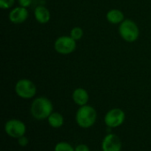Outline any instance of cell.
Segmentation results:
<instances>
[{
  "label": "cell",
  "instance_id": "obj_6",
  "mask_svg": "<svg viewBox=\"0 0 151 151\" xmlns=\"http://www.w3.org/2000/svg\"><path fill=\"white\" fill-rule=\"evenodd\" d=\"M4 131L12 138L19 139L24 136L27 131L26 125L19 119H10L4 124Z\"/></svg>",
  "mask_w": 151,
  "mask_h": 151
},
{
  "label": "cell",
  "instance_id": "obj_17",
  "mask_svg": "<svg viewBox=\"0 0 151 151\" xmlns=\"http://www.w3.org/2000/svg\"><path fill=\"white\" fill-rule=\"evenodd\" d=\"M18 144L20 146V147H26L27 144H28V139L24 135V136H21L18 139Z\"/></svg>",
  "mask_w": 151,
  "mask_h": 151
},
{
  "label": "cell",
  "instance_id": "obj_19",
  "mask_svg": "<svg viewBox=\"0 0 151 151\" xmlns=\"http://www.w3.org/2000/svg\"><path fill=\"white\" fill-rule=\"evenodd\" d=\"M75 151H90L89 148L86 145V144H80L78 146H76Z\"/></svg>",
  "mask_w": 151,
  "mask_h": 151
},
{
  "label": "cell",
  "instance_id": "obj_11",
  "mask_svg": "<svg viewBox=\"0 0 151 151\" xmlns=\"http://www.w3.org/2000/svg\"><path fill=\"white\" fill-rule=\"evenodd\" d=\"M34 14H35V20L41 24H46L50 20V12L43 5L36 6L35 9Z\"/></svg>",
  "mask_w": 151,
  "mask_h": 151
},
{
  "label": "cell",
  "instance_id": "obj_14",
  "mask_svg": "<svg viewBox=\"0 0 151 151\" xmlns=\"http://www.w3.org/2000/svg\"><path fill=\"white\" fill-rule=\"evenodd\" d=\"M83 29L81 27H74L71 29L70 36L74 39V40H80L83 36Z\"/></svg>",
  "mask_w": 151,
  "mask_h": 151
},
{
  "label": "cell",
  "instance_id": "obj_18",
  "mask_svg": "<svg viewBox=\"0 0 151 151\" xmlns=\"http://www.w3.org/2000/svg\"><path fill=\"white\" fill-rule=\"evenodd\" d=\"M18 3H19V4L20 6L27 8V7H29L32 4L33 0H18Z\"/></svg>",
  "mask_w": 151,
  "mask_h": 151
},
{
  "label": "cell",
  "instance_id": "obj_3",
  "mask_svg": "<svg viewBox=\"0 0 151 151\" xmlns=\"http://www.w3.org/2000/svg\"><path fill=\"white\" fill-rule=\"evenodd\" d=\"M119 33L122 39L127 43L136 41L140 35V30L137 24L132 20H124L119 27Z\"/></svg>",
  "mask_w": 151,
  "mask_h": 151
},
{
  "label": "cell",
  "instance_id": "obj_12",
  "mask_svg": "<svg viewBox=\"0 0 151 151\" xmlns=\"http://www.w3.org/2000/svg\"><path fill=\"white\" fill-rule=\"evenodd\" d=\"M107 20L111 24H120L124 20V13L119 9H111L106 13Z\"/></svg>",
  "mask_w": 151,
  "mask_h": 151
},
{
  "label": "cell",
  "instance_id": "obj_1",
  "mask_svg": "<svg viewBox=\"0 0 151 151\" xmlns=\"http://www.w3.org/2000/svg\"><path fill=\"white\" fill-rule=\"evenodd\" d=\"M30 111L32 117L36 120L48 119L53 112V105L50 99L46 97H38L33 101Z\"/></svg>",
  "mask_w": 151,
  "mask_h": 151
},
{
  "label": "cell",
  "instance_id": "obj_5",
  "mask_svg": "<svg viewBox=\"0 0 151 151\" xmlns=\"http://www.w3.org/2000/svg\"><path fill=\"white\" fill-rule=\"evenodd\" d=\"M76 47V40H74L71 36H61L58 37L54 43L55 51L63 55H67L73 53Z\"/></svg>",
  "mask_w": 151,
  "mask_h": 151
},
{
  "label": "cell",
  "instance_id": "obj_7",
  "mask_svg": "<svg viewBox=\"0 0 151 151\" xmlns=\"http://www.w3.org/2000/svg\"><path fill=\"white\" fill-rule=\"evenodd\" d=\"M126 119V114L121 109H110L105 117L104 123L110 128H117L120 126Z\"/></svg>",
  "mask_w": 151,
  "mask_h": 151
},
{
  "label": "cell",
  "instance_id": "obj_15",
  "mask_svg": "<svg viewBox=\"0 0 151 151\" xmlns=\"http://www.w3.org/2000/svg\"><path fill=\"white\" fill-rule=\"evenodd\" d=\"M54 151H75V149L73 148V146L67 142H58L56 146Z\"/></svg>",
  "mask_w": 151,
  "mask_h": 151
},
{
  "label": "cell",
  "instance_id": "obj_13",
  "mask_svg": "<svg viewBox=\"0 0 151 151\" xmlns=\"http://www.w3.org/2000/svg\"><path fill=\"white\" fill-rule=\"evenodd\" d=\"M48 123L53 128H60L64 125V117L58 112H52L48 117Z\"/></svg>",
  "mask_w": 151,
  "mask_h": 151
},
{
  "label": "cell",
  "instance_id": "obj_16",
  "mask_svg": "<svg viewBox=\"0 0 151 151\" xmlns=\"http://www.w3.org/2000/svg\"><path fill=\"white\" fill-rule=\"evenodd\" d=\"M15 0H0V7L4 10L10 9L13 6Z\"/></svg>",
  "mask_w": 151,
  "mask_h": 151
},
{
  "label": "cell",
  "instance_id": "obj_10",
  "mask_svg": "<svg viewBox=\"0 0 151 151\" xmlns=\"http://www.w3.org/2000/svg\"><path fill=\"white\" fill-rule=\"evenodd\" d=\"M72 97H73V101H74V103L80 107L87 105V103L89 100V95H88L87 90H85L84 88H81V87L76 88L73 91Z\"/></svg>",
  "mask_w": 151,
  "mask_h": 151
},
{
  "label": "cell",
  "instance_id": "obj_2",
  "mask_svg": "<svg viewBox=\"0 0 151 151\" xmlns=\"http://www.w3.org/2000/svg\"><path fill=\"white\" fill-rule=\"evenodd\" d=\"M97 114L96 109L89 105L81 106L76 112L75 120L81 128L88 129L92 127L96 121Z\"/></svg>",
  "mask_w": 151,
  "mask_h": 151
},
{
  "label": "cell",
  "instance_id": "obj_9",
  "mask_svg": "<svg viewBox=\"0 0 151 151\" xmlns=\"http://www.w3.org/2000/svg\"><path fill=\"white\" fill-rule=\"evenodd\" d=\"M28 17V11L26 7L18 6L13 9L9 13V20L14 24H20L27 20Z\"/></svg>",
  "mask_w": 151,
  "mask_h": 151
},
{
  "label": "cell",
  "instance_id": "obj_4",
  "mask_svg": "<svg viewBox=\"0 0 151 151\" xmlns=\"http://www.w3.org/2000/svg\"><path fill=\"white\" fill-rule=\"evenodd\" d=\"M16 94L25 100L32 99L36 94V86L31 80L27 78H22L17 81L14 87Z\"/></svg>",
  "mask_w": 151,
  "mask_h": 151
},
{
  "label": "cell",
  "instance_id": "obj_8",
  "mask_svg": "<svg viewBox=\"0 0 151 151\" xmlns=\"http://www.w3.org/2000/svg\"><path fill=\"white\" fill-rule=\"evenodd\" d=\"M122 143L120 139L113 133L107 134L102 142L103 151H121Z\"/></svg>",
  "mask_w": 151,
  "mask_h": 151
}]
</instances>
